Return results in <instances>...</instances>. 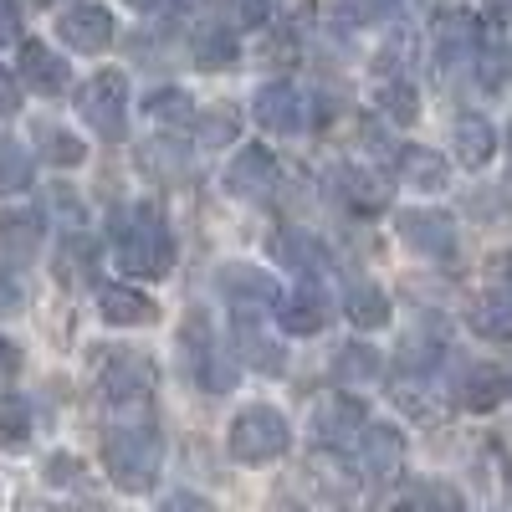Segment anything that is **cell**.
Here are the masks:
<instances>
[{"mask_svg":"<svg viewBox=\"0 0 512 512\" xmlns=\"http://www.w3.org/2000/svg\"><path fill=\"white\" fill-rule=\"evenodd\" d=\"M98 313H103V323H113V328H149V323L159 318L154 297L139 292V287H128V282H103V287H98Z\"/></svg>","mask_w":512,"mask_h":512,"instance_id":"e0dca14e","label":"cell"},{"mask_svg":"<svg viewBox=\"0 0 512 512\" xmlns=\"http://www.w3.org/2000/svg\"><path fill=\"white\" fill-rule=\"evenodd\" d=\"M338 195H344V205L354 216H379L395 200V180L384 169H369V164H344L338 169Z\"/></svg>","mask_w":512,"mask_h":512,"instance_id":"4fadbf2b","label":"cell"},{"mask_svg":"<svg viewBox=\"0 0 512 512\" xmlns=\"http://www.w3.org/2000/svg\"><path fill=\"white\" fill-rule=\"evenodd\" d=\"M272 251L282 256L287 267H297V272H308V277L328 272V251H323V241H318V236H308V231H277Z\"/></svg>","mask_w":512,"mask_h":512,"instance_id":"d4e9b609","label":"cell"},{"mask_svg":"<svg viewBox=\"0 0 512 512\" xmlns=\"http://www.w3.org/2000/svg\"><path fill=\"white\" fill-rule=\"evenodd\" d=\"M502 482H507V497H512V456H507V472H502Z\"/></svg>","mask_w":512,"mask_h":512,"instance_id":"816d5d0a","label":"cell"},{"mask_svg":"<svg viewBox=\"0 0 512 512\" xmlns=\"http://www.w3.org/2000/svg\"><path fill=\"white\" fill-rule=\"evenodd\" d=\"M16 369H21V349L11 338H0V374H16Z\"/></svg>","mask_w":512,"mask_h":512,"instance_id":"7dc6e473","label":"cell"},{"mask_svg":"<svg viewBox=\"0 0 512 512\" xmlns=\"http://www.w3.org/2000/svg\"><path fill=\"white\" fill-rule=\"evenodd\" d=\"M26 308V292L16 277H6V267H0V318H16Z\"/></svg>","mask_w":512,"mask_h":512,"instance_id":"60d3db41","label":"cell"},{"mask_svg":"<svg viewBox=\"0 0 512 512\" xmlns=\"http://www.w3.org/2000/svg\"><path fill=\"white\" fill-rule=\"evenodd\" d=\"M21 82L41 98H62L72 88V67L47 41H21Z\"/></svg>","mask_w":512,"mask_h":512,"instance_id":"9a60e30c","label":"cell"},{"mask_svg":"<svg viewBox=\"0 0 512 512\" xmlns=\"http://www.w3.org/2000/svg\"><path fill=\"white\" fill-rule=\"evenodd\" d=\"M47 241V216L41 210H0V251L11 262H31Z\"/></svg>","mask_w":512,"mask_h":512,"instance_id":"d6986e66","label":"cell"},{"mask_svg":"<svg viewBox=\"0 0 512 512\" xmlns=\"http://www.w3.org/2000/svg\"><path fill=\"white\" fill-rule=\"evenodd\" d=\"M31 441V405L16 390H0V446L21 451Z\"/></svg>","mask_w":512,"mask_h":512,"instance_id":"1f68e13d","label":"cell"},{"mask_svg":"<svg viewBox=\"0 0 512 512\" xmlns=\"http://www.w3.org/2000/svg\"><path fill=\"white\" fill-rule=\"evenodd\" d=\"M328 6H333V16L344 26H364V21L379 16V0H328Z\"/></svg>","mask_w":512,"mask_h":512,"instance_id":"f35d334b","label":"cell"},{"mask_svg":"<svg viewBox=\"0 0 512 512\" xmlns=\"http://www.w3.org/2000/svg\"><path fill=\"white\" fill-rule=\"evenodd\" d=\"M21 36V16H16V0H0V41H16Z\"/></svg>","mask_w":512,"mask_h":512,"instance_id":"bcb514c9","label":"cell"},{"mask_svg":"<svg viewBox=\"0 0 512 512\" xmlns=\"http://www.w3.org/2000/svg\"><path fill=\"white\" fill-rule=\"evenodd\" d=\"M236 57H241V47H236L231 31H205V36L195 41V67H205V72H221V67H231Z\"/></svg>","mask_w":512,"mask_h":512,"instance_id":"e575fe53","label":"cell"},{"mask_svg":"<svg viewBox=\"0 0 512 512\" xmlns=\"http://www.w3.org/2000/svg\"><path fill=\"white\" fill-rule=\"evenodd\" d=\"M128 6H134V11H144V16H154V11H169L175 0H128Z\"/></svg>","mask_w":512,"mask_h":512,"instance_id":"681fc988","label":"cell"},{"mask_svg":"<svg viewBox=\"0 0 512 512\" xmlns=\"http://www.w3.org/2000/svg\"><path fill=\"white\" fill-rule=\"evenodd\" d=\"M93 267H98V241H93V236H72V241L57 251V277H62V282L88 277Z\"/></svg>","mask_w":512,"mask_h":512,"instance_id":"836d02e7","label":"cell"},{"mask_svg":"<svg viewBox=\"0 0 512 512\" xmlns=\"http://www.w3.org/2000/svg\"><path fill=\"white\" fill-rule=\"evenodd\" d=\"M487 282H492V297L512 303V251H497L492 267H487Z\"/></svg>","mask_w":512,"mask_h":512,"instance_id":"ab89813d","label":"cell"},{"mask_svg":"<svg viewBox=\"0 0 512 512\" xmlns=\"http://www.w3.org/2000/svg\"><path fill=\"white\" fill-rule=\"evenodd\" d=\"M159 466H164V436H159L154 415H128L103 431V472L113 477L118 492L128 497L154 492Z\"/></svg>","mask_w":512,"mask_h":512,"instance_id":"6da1fadb","label":"cell"},{"mask_svg":"<svg viewBox=\"0 0 512 512\" xmlns=\"http://www.w3.org/2000/svg\"><path fill=\"white\" fill-rule=\"evenodd\" d=\"M144 164H159L154 175H175V169L185 164V154H180V149H164V144H149V149H144Z\"/></svg>","mask_w":512,"mask_h":512,"instance_id":"b9f144b4","label":"cell"},{"mask_svg":"<svg viewBox=\"0 0 512 512\" xmlns=\"http://www.w3.org/2000/svg\"><path fill=\"white\" fill-rule=\"evenodd\" d=\"M395 512H461V502L446 492V487H420L410 502H400Z\"/></svg>","mask_w":512,"mask_h":512,"instance_id":"74e56055","label":"cell"},{"mask_svg":"<svg viewBox=\"0 0 512 512\" xmlns=\"http://www.w3.org/2000/svg\"><path fill=\"white\" fill-rule=\"evenodd\" d=\"M144 113H149L159 128H190V123H195V103H190L185 88H154V93L144 98Z\"/></svg>","mask_w":512,"mask_h":512,"instance_id":"f546056e","label":"cell"},{"mask_svg":"<svg viewBox=\"0 0 512 512\" xmlns=\"http://www.w3.org/2000/svg\"><path fill=\"white\" fill-rule=\"evenodd\" d=\"M344 313H349V323H354V328L374 333V328L390 323V292L374 287V282H354V287L344 292Z\"/></svg>","mask_w":512,"mask_h":512,"instance_id":"cb8c5ba5","label":"cell"},{"mask_svg":"<svg viewBox=\"0 0 512 512\" xmlns=\"http://www.w3.org/2000/svg\"><path fill=\"white\" fill-rule=\"evenodd\" d=\"M354 451H359V477L369 487L400 482V472H405V436L395 431V425H364Z\"/></svg>","mask_w":512,"mask_h":512,"instance_id":"ba28073f","label":"cell"},{"mask_svg":"<svg viewBox=\"0 0 512 512\" xmlns=\"http://www.w3.org/2000/svg\"><path fill=\"white\" fill-rule=\"evenodd\" d=\"M379 369H384V359L369 344H349V349H338V359H333V379L344 384V390H354V384H374Z\"/></svg>","mask_w":512,"mask_h":512,"instance_id":"f1b7e54d","label":"cell"},{"mask_svg":"<svg viewBox=\"0 0 512 512\" xmlns=\"http://www.w3.org/2000/svg\"><path fill=\"white\" fill-rule=\"evenodd\" d=\"M466 323H472V333L487 338V344H512V303H502V297H492V292L477 297Z\"/></svg>","mask_w":512,"mask_h":512,"instance_id":"484cf974","label":"cell"},{"mask_svg":"<svg viewBox=\"0 0 512 512\" xmlns=\"http://www.w3.org/2000/svg\"><path fill=\"white\" fill-rule=\"evenodd\" d=\"M374 108H379L384 118H390V123H400V128L420 118V98H415V88H410L405 77L379 82V88H374Z\"/></svg>","mask_w":512,"mask_h":512,"instance_id":"4dcf8cb0","label":"cell"},{"mask_svg":"<svg viewBox=\"0 0 512 512\" xmlns=\"http://www.w3.org/2000/svg\"><path fill=\"white\" fill-rule=\"evenodd\" d=\"M159 512H216L205 497H195V492H169L164 502H159Z\"/></svg>","mask_w":512,"mask_h":512,"instance_id":"7bdbcfd3","label":"cell"},{"mask_svg":"<svg viewBox=\"0 0 512 512\" xmlns=\"http://www.w3.org/2000/svg\"><path fill=\"white\" fill-rule=\"evenodd\" d=\"M226 190L236 200H267L277 190V159L262 144H246L236 149V159L226 164Z\"/></svg>","mask_w":512,"mask_h":512,"instance_id":"5bb4252c","label":"cell"},{"mask_svg":"<svg viewBox=\"0 0 512 512\" xmlns=\"http://www.w3.org/2000/svg\"><path fill=\"white\" fill-rule=\"evenodd\" d=\"M113 11L98 6V0H77L57 16V41L72 52H108L113 47Z\"/></svg>","mask_w":512,"mask_h":512,"instance_id":"8fae6325","label":"cell"},{"mask_svg":"<svg viewBox=\"0 0 512 512\" xmlns=\"http://www.w3.org/2000/svg\"><path fill=\"white\" fill-rule=\"evenodd\" d=\"M16 108H21V77L0 67V118H6V113H16Z\"/></svg>","mask_w":512,"mask_h":512,"instance_id":"ee69618b","label":"cell"},{"mask_svg":"<svg viewBox=\"0 0 512 512\" xmlns=\"http://www.w3.org/2000/svg\"><path fill=\"white\" fill-rule=\"evenodd\" d=\"M36 149H41V159L57 164V169H72V164L88 159V144H82L77 134H67L62 123H36Z\"/></svg>","mask_w":512,"mask_h":512,"instance_id":"83f0119b","label":"cell"},{"mask_svg":"<svg viewBox=\"0 0 512 512\" xmlns=\"http://www.w3.org/2000/svg\"><path fill=\"white\" fill-rule=\"evenodd\" d=\"M456 400L466 410H497L507 400V374L492 369V364H477V369H466L461 384H456Z\"/></svg>","mask_w":512,"mask_h":512,"instance_id":"603a6c76","label":"cell"},{"mask_svg":"<svg viewBox=\"0 0 512 512\" xmlns=\"http://www.w3.org/2000/svg\"><path fill=\"white\" fill-rule=\"evenodd\" d=\"M256 123L272 128V134H308L313 128V103L303 88H292V82H267L262 93L251 103Z\"/></svg>","mask_w":512,"mask_h":512,"instance_id":"9c48e42d","label":"cell"},{"mask_svg":"<svg viewBox=\"0 0 512 512\" xmlns=\"http://www.w3.org/2000/svg\"><path fill=\"white\" fill-rule=\"evenodd\" d=\"M226 16L241 31H262L272 21V0H226Z\"/></svg>","mask_w":512,"mask_h":512,"instance_id":"8d00e7d4","label":"cell"},{"mask_svg":"<svg viewBox=\"0 0 512 512\" xmlns=\"http://www.w3.org/2000/svg\"><path fill=\"white\" fill-rule=\"evenodd\" d=\"M431 41H436V57H441V62L472 57V52H477V16H472V11H461V6L436 11V21H431Z\"/></svg>","mask_w":512,"mask_h":512,"instance_id":"ffe728a7","label":"cell"},{"mask_svg":"<svg viewBox=\"0 0 512 512\" xmlns=\"http://www.w3.org/2000/svg\"><path fill=\"white\" fill-rule=\"evenodd\" d=\"M502 77H507V57H502V47H482V82H487V88H497Z\"/></svg>","mask_w":512,"mask_h":512,"instance_id":"f6af8a7d","label":"cell"},{"mask_svg":"<svg viewBox=\"0 0 512 512\" xmlns=\"http://www.w3.org/2000/svg\"><path fill=\"white\" fill-rule=\"evenodd\" d=\"M277 323H282V333H292V338L323 333V323H328V297H323V287L303 282V287L282 292V297H277Z\"/></svg>","mask_w":512,"mask_h":512,"instance_id":"2e32d148","label":"cell"},{"mask_svg":"<svg viewBox=\"0 0 512 512\" xmlns=\"http://www.w3.org/2000/svg\"><path fill=\"white\" fill-rule=\"evenodd\" d=\"M400 180L410 185V190H420V195H441L446 185H451V169H446V159L436 154V149H425V144H410V149H400Z\"/></svg>","mask_w":512,"mask_h":512,"instance_id":"44dd1931","label":"cell"},{"mask_svg":"<svg viewBox=\"0 0 512 512\" xmlns=\"http://www.w3.org/2000/svg\"><path fill=\"white\" fill-rule=\"evenodd\" d=\"M113 256L128 277H164L175 267V236L154 205L113 210Z\"/></svg>","mask_w":512,"mask_h":512,"instance_id":"7a4b0ae2","label":"cell"},{"mask_svg":"<svg viewBox=\"0 0 512 512\" xmlns=\"http://www.w3.org/2000/svg\"><path fill=\"white\" fill-rule=\"evenodd\" d=\"M180 364H185V374H190V384L195 390H205V395H231L236 390V359L210 338V328H205V318L200 313H190L185 318V333H180Z\"/></svg>","mask_w":512,"mask_h":512,"instance_id":"5b68a950","label":"cell"},{"mask_svg":"<svg viewBox=\"0 0 512 512\" xmlns=\"http://www.w3.org/2000/svg\"><path fill=\"white\" fill-rule=\"evenodd\" d=\"M272 512H308V507H297V502H287V497H277V502H272Z\"/></svg>","mask_w":512,"mask_h":512,"instance_id":"f907efd6","label":"cell"},{"mask_svg":"<svg viewBox=\"0 0 512 512\" xmlns=\"http://www.w3.org/2000/svg\"><path fill=\"white\" fill-rule=\"evenodd\" d=\"M400 241L420 256H431V262H451L456 256V221L446 210H400Z\"/></svg>","mask_w":512,"mask_h":512,"instance_id":"7c38bea8","label":"cell"},{"mask_svg":"<svg viewBox=\"0 0 512 512\" xmlns=\"http://www.w3.org/2000/svg\"><path fill=\"white\" fill-rule=\"evenodd\" d=\"M287 446H292V425L277 405H246L226 431V451L241 466H267V461L287 456Z\"/></svg>","mask_w":512,"mask_h":512,"instance_id":"277c9868","label":"cell"},{"mask_svg":"<svg viewBox=\"0 0 512 512\" xmlns=\"http://www.w3.org/2000/svg\"><path fill=\"white\" fill-rule=\"evenodd\" d=\"M195 123H200V144H205V149H221V144H231V139H236L241 113H236L231 103H216L210 113H195Z\"/></svg>","mask_w":512,"mask_h":512,"instance_id":"d590c367","label":"cell"},{"mask_svg":"<svg viewBox=\"0 0 512 512\" xmlns=\"http://www.w3.org/2000/svg\"><path fill=\"white\" fill-rule=\"evenodd\" d=\"M308 487H313L328 507H344V512H354V507L364 502L359 466H349L344 451H328V446H318V451L308 456Z\"/></svg>","mask_w":512,"mask_h":512,"instance_id":"52a82bcc","label":"cell"},{"mask_svg":"<svg viewBox=\"0 0 512 512\" xmlns=\"http://www.w3.org/2000/svg\"><path fill=\"white\" fill-rule=\"evenodd\" d=\"M236 354H241V364L262 369V374H282V344L267 338L251 313H236Z\"/></svg>","mask_w":512,"mask_h":512,"instance_id":"7402d4cb","label":"cell"},{"mask_svg":"<svg viewBox=\"0 0 512 512\" xmlns=\"http://www.w3.org/2000/svg\"><path fill=\"white\" fill-rule=\"evenodd\" d=\"M221 292L231 297L236 313H251V318L267 313V308H277V297H282L277 282H272L262 267H226V272H221Z\"/></svg>","mask_w":512,"mask_h":512,"instance_id":"ac0fdd59","label":"cell"},{"mask_svg":"<svg viewBox=\"0 0 512 512\" xmlns=\"http://www.w3.org/2000/svg\"><path fill=\"white\" fill-rule=\"evenodd\" d=\"M77 113H82V123H88L98 139H108V144L123 139V123H128V77L113 72V67L93 72L88 82H82V93H77Z\"/></svg>","mask_w":512,"mask_h":512,"instance_id":"8992f818","label":"cell"},{"mask_svg":"<svg viewBox=\"0 0 512 512\" xmlns=\"http://www.w3.org/2000/svg\"><path fill=\"white\" fill-rule=\"evenodd\" d=\"M492 154H497L492 123H487V118H461V123H456V159H461L466 169H482Z\"/></svg>","mask_w":512,"mask_h":512,"instance_id":"4316f807","label":"cell"},{"mask_svg":"<svg viewBox=\"0 0 512 512\" xmlns=\"http://www.w3.org/2000/svg\"><path fill=\"white\" fill-rule=\"evenodd\" d=\"M31 180H36V164H31V154H26L16 139H0V200H6V195H21V190H31Z\"/></svg>","mask_w":512,"mask_h":512,"instance_id":"d6a6232c","label":"cell"},{"mask_svg":"<svg viewBox=\"0 0 512 512\" xmlns=\"http://www.w3.org/2000/svg\"><path fill=\"white\" fill-rule=\"evenodd\" d=\"M98 390H103L108 410H118V420L149 415L154 390H159V364L139 349H108V354H98Z\"/></svg>","mask_w":512,"mask_h":512,"instance_id":"3957f363","label":"cell"},{"mask_svg":"<svg viewBox=\"0 0 512 512\" xmlns=\"http://www.w3.org/2000/svg\"><path fill=\"white\" fill-rule=\"evenodd\" d=\"M492 21H512V0H482Z\"/></svg>","mask_w":512,"mask_h":512,"instance_id":"c3c4849f","label":"cell"},{"mask_svg":"<svg viewBox=\"0 0 512 512\" xmlns=\"http://www.w3.org/2000/svg\"><path fill=\"white\" fill-rule=\"evenodd\" d=\"M364 425H369L364 405H359L354 395H344V390H333V395H323V400L313 405V436H318V446H328V451H349V446L359 441Z\"/></svg>","mask_w":512,"mask_h":512,"instance_id":"30bf717a","label":"cell"}]
</instances>
